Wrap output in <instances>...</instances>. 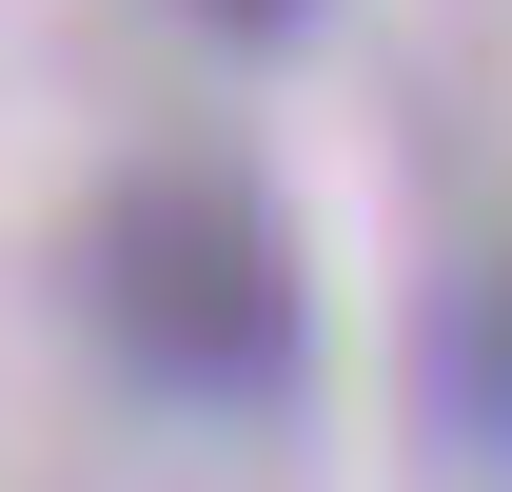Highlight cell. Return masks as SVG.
I'll use <instances>...</instances> for the list:
<instances>
[{
	"mask_svg": "<svg viewBox=\"0 0 512 492\" xmlns=\"http://www.w3.org/2000/svg\"><path fill=\"white\" fill-rule=\"evenodd\" d=\"M79 296H99V355L158 394V414H296L316 394V276L276 237V197L217 178V158H158V178L99 197V237H79Z\"/></svg>",
	"mask_w": 512,
	"mask_h": 492,
	"instance_id": "1",
	"label": "cell"
},
{
	"mask_svg": "<svg viewBox=\"0 0 512 492\" xmlns=\"http://www.w3.org/2000/svg\"><path fill=\"white\" fill-rule=\"evenodd\" d=\"M197 40H237V60H276V40H316V0H178Z\"/></svg>",
	"mask_w": 512,
	"mask_h": 492,
	"instance_id": "2",
	"label": "cell"
}]
</instances>
